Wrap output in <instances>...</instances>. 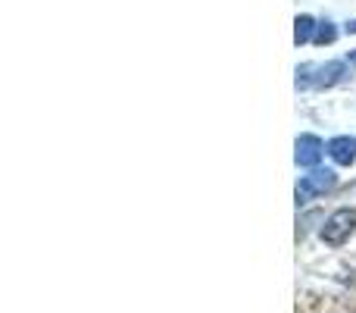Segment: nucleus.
Segmentation results:
<instances>
[{
	"mask_svg": "<svg viewBox=\"0 0 356 313\" xmlns=\"http://www.w3.org/2000/svg\"><path fill=\"white\" fill-rule=\"evenodd\" d=\"M353 232H356V210L353 207H341L325 220V226H322L319 235H322V241H325L328 247H341Z\"/></svg>",
	"mask_w": 356,
	"mask_h": 313,
	"instance_id": "f257e3e1",
	"label": "nucleus"
},
{
	"mask_svg": "<svg viewBox=\"0 0 356 313\" xmlns=\"http://www.w3.org/2000/svg\"><path fill=\"white\" fill-rule=\"evenodd\" d=\"M334 185H338V176H334L332 169H316V172H309V176H303L300 185H297V204L313 201V197H319V194H325V191H332Z\"/></svg>",
	"mask_w": 356,
	"mask_h": 313,
	"instance_id": "f03ea898",
	"label": "nucleus"
},
{
	"mask_svg": "<svg viewBox=\"0 0 356 313\" xmlns=\"http://www.w3.org/2000/svg\"><path fill=\"white\" fill-rule=\"evenodd\" d=\"M322 154H325V148H322V142L316 135H300L297 138V166H319Z\"/></svg>",
	"mask_w": 356,
	"mask_h": 313,
	"instance_id": "7ed1b4c3",
	"label": "nucleus"
},
{
	"mask_svg": "<svg viewBox=\"0 0 356 313\" xmlns=\"http://www.w3.org/2000/svg\"><path fill=\"white\" fill-rule=\"evenodd\" d=\"M316 72H319L313 79L316 88H332V85H338V82L344 79L347 63L344 60H332V63H325V66H316Z\"/></svg>",
	"mask_w": 356,
	"mask_h": 313,
	"instance_id": "20e7f679",
	"label": "nucleus"
},
{
	"mask_svg": "<svg viewBox=\"0 0 356 313\" xmlns=\"http://www.w3.org/2000/svg\"><path fill=\"white\" fill-rule=\"evenodd\" d=\"M328 154H332L334 163H341V166H350L353 160H356V138H332L328 142Z\"/></svg>",
	"mask_w": 356,
	"mask_h": 313,
	"instance_id": "39448f33",
	"label": "nucleus"
},
{
	"mask_svg": "<svg viewBox=\"0 0 356 313\" xmlns=\"http://www.w3.org/2000/svg\"><path fill=\"white\" fill-rule=\"evenodd\" d=\"M313 35H316L313 16H297V22H294V44H297V47H300V44H307V41H313Z\"/></svg>",
	"mask_w": 356,
	"mask_h": 313,
	"instance_id": "423d86ee",
	"label": "nucleus"
},
{
	"mask_svg": "<svg viewBox=\"0 0 356 313\" xmlns=\"http://www.w3.org/2000/svg\"><path fill=\"white\" fill-rule=\"evenodd\" d=\"M334 38H338V29H334L332 22L316 25V35H313V41H316V44H332Z\"/></svg>",
	"mask_w": 356,
	"mask_h": 313,
	"instance_id": "0eeeda50",
	"label": "nucleus"
},
{
	"mask_svg": "<svg viewBox=\"0 0 356 313\" xmlns=\"http://www.w3.org/2000/svg\"><path fill=\"white\" fill-rule=\"evenodd\" d=\"M347 31H350V35H356V19H353V22H347Z\"/></svg>",
	"mask_w": 356,
	"mask_h": 313,
	"instance_id": "6e6552de",
	"label": "nucleus"
},
{
	"mask_svg": "<svg viewBox=\"0 0 356 313\" xmlns=\"http://www.w3.org/2000/svg\"><path fill=\"white\" fill-rule=\"evenodd\" d=\"M350 63H353V66H356V50H353V54H350Z\"/></svg>",
	"mask_w": 356,
	"mask_h": 313,
	"instance_id": "1a4fd4ad",
	"label": "nucleus"
}]
</instances>
